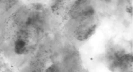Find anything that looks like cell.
I'll return each mask as SVG.
<instances>
[{"instance_id":"obj_1","label":"cell","mask_w":133,"mask_h":72,"mask_svg":"<svg viewBox=\"0 0 133 72\" xmlns=\"http://www.w3.org/2000/svg\"><path fill=\"white\" fill-rule=\"evenodd\" d=\"M26 42L22 39L17 40L15 44L14 47L15 53L18 54H22L26 50Z\"/></svg>"},{"instance_id":"obj_2","label":"cell","mask_w":133,"mask_h":72,"mask_svg":"<svg viewBox=\"0 0 133 72\" xmlns=\"http://www.w3.org/2000/svg\"><path fill=\"white\" fill-rule=\"evenodd\" d=\"M58 69L57 66L53 65L48 68L46 71L47 72H57L58 71Z\"/></svg>"}]
</instances>
